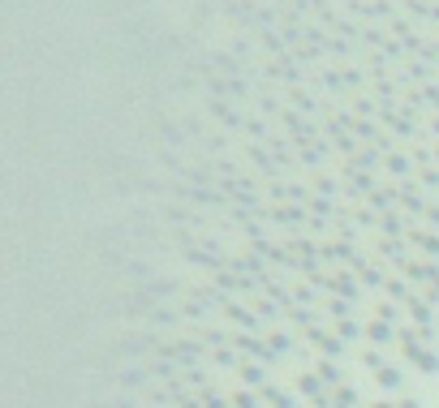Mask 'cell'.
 Instances as JSON below:
<instances>
[{"label":"cell","instance_id":"1","mask_svg":"<svg viewBox=\"0 0 439 408\" xmlns=\"http://www.w3.org/2000/svg\"><path fill=\"white\" fill-rule=\"evenodd\" d=\"M375 408H387V404H375Z\"/></svg>","mask_w":439,"mask_h":408}]
</instances>
